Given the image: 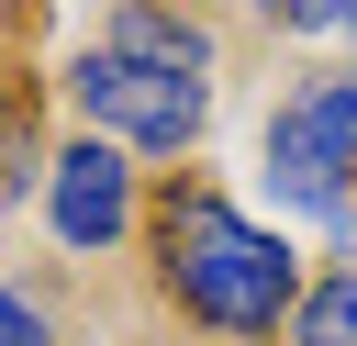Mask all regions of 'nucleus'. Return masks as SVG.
Returning a JSON list of instances; mask_svg holds the SVG:
<instances>
[{
    "label": "nucleus",
    "instance_id": "9",
    "mask_svg": "<svg viewBox=\"0 0 357 346\" xmlns=\"http://www.w3.org/2000/svg\"><path fill=\"white\" fill-rule=\"evenodd\" d=\"M346 33H357V0H346Z\"/></svg>",
    "mask_w": 357,
    "mask_h": 346
},
{
    "label": "nucleus",
    "instance_id": "7",
    "mask_svg": "<svg viewBox=\"0 0 357 346\" xmlns=\"http://www.w3.org/2000/svg\"><path fill=\"white\" fill-rule=\"evenodd\" d=\"M268 22H301V33H346V0H245Z\"/></svg>",
    "mask_w": 357,
    "mask_h": 346
},
{
    "label": "nucleus",
    "instance_id": "2",
    "mask_svg": "<svg viewBox=\"0 0 357 346\" xmlns=\"http://www.w3.org/2000/svg\"><path fill=\"white\" fill-rule=\"evenodd\" d=\"M67 100H78V123H100V145H145V156H178L201 134V112H212L201 78L145 67V56H112V45H89L67 67Z\"/></svg>",
    "mask_w": 357,
    "mask_h": 346
},
{
    "label": "nucleus",
    "instance_id": "1",
    "mask_svg": "<svg viewBox=\"0 0 357 346\" xmlns=\"http://www.w3.org/2000/svg\"><path fill=\"white\" fill-rule=\"evenodd\" d=\"M156 268H167L178 313L212 324V335H234V346H257V335L290 324V301H301L290 234L245 223L223 190H167V201H156Z\"/></svg>",
    "mask_w": 357,
    "mask_h": 346
},
{
    "label": "nucleus",
    "instance_id": "4",
    "mask_svg": "<svg viewBox=\"0 0 357 346\" xmlns=\"http://www.w3.org/2000/svg\"><path fill=\"white\" fill-rule=\"evenodd\" d=\"M45 223H56V246L67 257H100V246H123L134 234V167H123V145H67L56 167H45Z\"/></svg>",
    "mask_w": 357,
    "mask_h": 346
},
{
    "label": "nucleus",
    "instance_id": "3",
    "mask_svg": "<svg viewBox=\"0 0 357 346\" xmlns=\"http://www.w3.org/2000/svg\"><path fill=\"white\" fill-rule=\"evenodd\" d=\"M257 167H268L279 201L335 212V201H346V167H357V78H301V89L268 112Z\"/></svg>",
    "mask_w": 357,
    "mask_h": 346
},
{
    "label": "nucleus",
    "instance_id": "8",
    "mask_svg": "<svg viewBox=\"0 0 357 346\" xmlns=\"http://www.w3.org/2000/svg\"><path fill=\"white\" fill-rule=\"evenodd\" d=\"M0 346H45V313H33L22 290H0Z\"/></svg>",
    "mask_w": 357,
    "mask_h": 346
},
{
    "label": "nucleus",
    "instance_id": "6",
    "mask_svg": "<svg viewBox=\"0 0 357 346\" xmlns=\"http://www.w3.org/2000/svg\"><path fill=\"white\" fill-rule=\"evenodd\" d=\"M290 346H357V268L301 279V301H290Z\"/></svg>",
    "mask_w": 357,
    "mask_h": 346
},
{
    "label": "nucleus",
    "instance_id": "5",
    "mask_svg": "<svg viewBox=\"0 0 357 346\" xmlns=\"http://www.w3.org/2000/svg\"><path fill=\"white\" fill-rule=\"evenodd\" d=\"M112 56H145V67L201 78V67H212V33H201V22H178V11H123V22H112Z\"/></svg>",
    "mask_w": 357,
    "mask_h": 346
}]
</instances>
